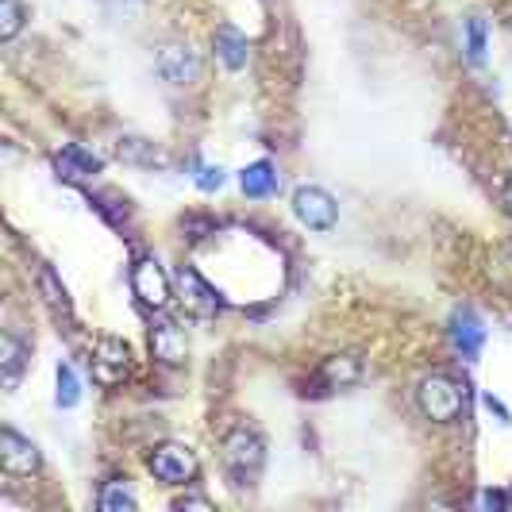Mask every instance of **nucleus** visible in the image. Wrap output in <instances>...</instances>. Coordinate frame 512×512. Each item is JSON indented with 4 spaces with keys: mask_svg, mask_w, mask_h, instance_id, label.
<instances>
[{
    "mask_svg": "<svg viewBox=\"0 0 512 512\" xmlns=\"http://www.w3.org/2000/svg\"><path fill=\"white\" fill-rule=\"evenodd\" d=\"M220 459L228 466V474L239 482V486H251L266 462V447L258 432H251L247 424H235L228 436H224V447H220Z\"/></svg>",
    "mask_w": 512,
    "mask_h": 512,
    "instance_id": "1",
    "label": "nucleus"
},
{
    "mask_svg": "<svg viewBox=\"0 0 512 512\" xmlns=\"http://www.w3.org/2000/svg\"><path fill=\"white\" fill-rule=\"evenodd\" d=\"M416 401H420V412H424L428 420H436V424H455L462 416V409H466V389H462L455 378H447V374H432V378L420 382Z\"/></svg>",
    "mask_w": 512,
    "mask_h": 512,
    "instance_id": "2",
    "label": "nucleus"
},
{
    "mask_svg": "<svg viewBox=\"0 0 512 512\" xmlns=\"http://www.w3.org/2000/svg\"><path fill=\"white\" fill-rule=\"evenodd\" d=\"M131 293L139 297V305L154 308V312H162V308L174 301L170 274L162 270V262H158L154 255H143L135 266H131Z\"/></svg>",
    "mask_w": 512,
    "mask_h": 512,
    "instance_id": "3",
    "label": "nucleus"
},
{
    "mask_svg": "<svg viewBox=\"0 0 512 512\" xmlns=\"http://www.w3.org/2000/svg\"><path fill=\"white\" fill-rule=\"evenodd\" d=\"M293 216H297V224L308 231H332L335 220H339V205H335V197L328 189H320V185H301V189L293 193Z\"/></svg>",
    "mask_w": 512,
    "mask_h": 512,
    "instance_id": "4",
    "label": "nucleus"
},
{
    "mask_svg": "<svg viewBox=\"0 0 512 512\" xmlns=\"http://www.w3.org/2000/svg\"><path fill=\"white\" fill-rule=\"evenodd\" d=\"M151 474L166 486H189L197 478V455L185 443H158L151 451Z\"/></svg>",
    "mask_w": 512,
    "mask_h": 512,
    "instance_id": "5",
    "label": "nucleus"
},
{
    "mask_svg": "<svg viewBox=\"0 0 512 512\" xmlns=\"http://www.w3.org/2000/svg\"><path fill=\"white\" fill-rule=\"evenodd\" d=\"M89 366H93V382L101 385V389L120 385L124 378H128V370H131L128 343H124V339H116V335H104L101 343L93 347V359H89Z\"/></svg>",
    "mask_w": 512,
    "mask_h": 512,
    "instance_id": "6",
    "label": "nucleus"
},
{
    "mask_svg": "<svg viewBox=\"0 0 512 512\" xmlns=\"http://www.w3.org/2000/svg\"><path fill=\"white\" fill-rule=\"evenodd\" d=\"M174 285H178L181 301L189 312H197V316H216L220 308H224V297L212 289V285L193 270V266H178V274H174Z\"/></svg>",
    "mask_w": 512,
    "mask_h": 512,
    "instance_id": "7",
    "label": "nucleus"
},
{
    "mask_svg": "<svg viewBox=\"0 0 512 512\" xmlns=\"http://www.w3.org/2000/svg\"><path fill=\"white\" fill-rule=\"evenodd\" d=\"M39 462H43L39 459V447L31 439H24L12 428L0 432V466H4L8 478H31L39 470Z\"/></svg>",
    "mask_w": 512,
    "mask_h": 512,
    "instance_id": "8",
    "label": "nucleus"
},
{
    "mask_svg": "<svg viewBox=\"0 0 512 512\" xmlns=\"http://www.w3.org/2000/svg\"><path fill=\"white\" fill-rule=\"evenodd\" d=\"M158 74L166 77L170 85H189L201 74V62L189 43H162L158 47Z\"/></svg>",
    "mask_w": 512,
    "mask_h": 512,
    "instance_id": "9",
    "label": "nucleus"
},
{
    "mask_svg": "<svg viewBox=\"0 0 512 512\" xmlns=\"http://www.w3.org/2000/svg\"><path fill=\"white\" fill-rule=\"evenodd\" d=\"M151 351L162 366H181L189 355V335L178 320H158L151 328Z\"/></svg>",
    "mask_w": 512,
    "mask_h": 512,
    "instance_id": "10",
    "label": "nucleus"
},
{
    "mask_svg": "<svg viewBox=\"0 0 512 512\" xmlns=\"http://www.w3.org/2000/svg\"><path fill=\"white\" fill-rule=\"evenodd\" d=\"M451 343H455V351H459L462 359H478L482 355V343H486V328H482V320L470 312V308H459L455 316H451Z\"/></svg>",
    "mask_w": 512,
    "mask_h": 512,
    "instance_id": "11",
    "label": "nucleus"
},
{
    "mask_svg": "<svg viewBox=\"0 0 512 512\" xmlns=\"http://www.w3.org/2000/svg\"><path fill=\"white\" fill-rule=\"evenodd\" d=\"M54 170H58L62 181H93L104 170V162L97 154L85 151V147L70 143V147H62V151L54 154Z\"/></svg>",
    "mask_w": 512,
    "mask_h": 512,
    "instance_id": "12",
    "label": "nucleus"
},
{
    "mask_svg": "<svg viewBox=\"0 0 512 512\" xmlns=\"http://www.w3.org/2000/svg\"><path fill=\"white\" fill-rule=\"evenodd\" d=\"M239 189L247 193V197H255V201H262V197H274L278 189H282V174H278V166L274 162H251L243 174H239Z\"/></svg>",
    "mask_w": 512,
    "mask_h": 512,
    "instance_id": "13",
    "label": "nucleus"
},
{
    "mask_svg": "<svg viewBox=\"0 0 512 512\" xmlns=\"http://www.w3.org/2000/svg\"><path fill=\"white\" fill-rule=\"evenodd\" d=\"M212 51H216V58H220L228 70H243V66H247V58H251L247 39H243L235 27H220V31L212 35Z\"/></svg>",
    "mask_w": 512,
    "mask_h": 512,
    "instance_id": "14",
    "label": "nucleus"
},
{
    "mask_svg": "<svg viewBox=\"0 0 512 512\" xmlns=\"http://www.w3.org/2000/svg\"><path fill=\"white\" fill-rule=\"evenodd\" d=\"M35 285H39V297L51 305L54 316H66V320H74V301H70L66 285L58 282V274H54L51 266H39V274H35Z\"/></svg>",
    "mask_w": 512,
    "mask_h": 512,
    "instance_id": "15",
    "label": "nucleus"
},
{
    "mask_svg": "<svg viewBox=\"0 0 512 512\" xmlns=\"http://www.w3.org/2000/svg\"><path fill=\"white\" fill-rule=\"evenodd\" d=\"M320 378L332 385V389L359 385L362 382V359L359 355H332V359L320 366Z\"/></svg>",
    "mask_w": 512,
    "mask_h": 512,
    "instance_id": "16",
    "label": "nucleus"
},
{
    "mask_svg": "<svg viewBox=\"0 0 512 512\" xmlns=\"http://www.w3.org/2000/svg\"><path fill=\"white\" fill-rule=\"evenodd\" d=\"M24 359H27V347L16 339L12 332L0 335V366H4V385L12 389L16 378H20V370H24Z\"/></svg>",
    "mask_w": 512,
    "mask_h": 512,
    "instance_id": "17",
    "label": "nucleus"
},
{
    "mask_svg": "<svg viewBox=\"0 0 512 512\" xmlns=\"http://www.w3.org/2000/svg\"><path fill=\"white\" fill-rule=\"evenodd\" d=\"M135 493H131V486L128 482H108V486L101 489V497H97V509L101 512H135Z\"/></svg>",
    "mask_w": 512,
    "mask_h": 512,
    "instance_id": "18",
    "label": "nucleus"
},
{
    "mask_svg": "<svg viewBox=\"0 0 512 512\" xmlns=\"http://www.w3.org/2000/svg\"><path fill=\"white\" fill-rule=\"evenodd\" d=\"M58 393H54V401H58V409H74L77 401H81V382H77V374L66 366V362H58Z\"/></svg>",
    "mask_w": 512,
    "mask_h": 512,
    "instance_id": "19",
    "label": "nucleus"
},
{
    "mask_svg": "<svg viewBox=\"0 0 512 512\" xmlns=\"http://www.w3.org/2000/svg\"><path fill=\"white\" fill-rule=\"evenodd\" d=\"M24 27V4L20 0H0V39L12 43Z\"/></svg>",
    "mask_w": 512,
    "mask_h": 512,
    "instance_id": "20",
    "label": "nucleus"
},
{
    "mask_svg": "<svg viewBox=\"0 0 512 512\" xmlns=\"http://www.w3.org/2000/svg\"><path fill=\"white\" fill-rule=\"evenodd\" d=\"M466 58H470L474 66L486 62V24H482L478 16L466 20Z\"/></svg>",
    "mask_w": 512,
    "mask_h": 512,
    "instance_id": "21",
    "label": "nucleus"
},
{
    "mask_svg": "<svg viewBox=\"0 0 512 512\" xmlns=\"http://www.w3.org/2000/svg\"><path fill=\"white\" fill-rule=\"evenodd\" d=\"M120 158H128V162H147V166L162 162L158 151H151V143H143V139H128V143H120Z\"/></svg>",
    "mask_w": 512,
    "mask_h": 512,
    "instance_id": "22",
    "label": "nucleus"
},
{
    "mask_svg": "<svg viewBox=\"0 0 512 512\" xmlns=\"http://www.w3.org/2000/svg\"><path fill=\"white\" fill-rule=\"evenodd\" d=\"M193 181H197V189H205V193H216L220 185H224V170L220 166H197V174H193Z\"/></svg>",
    "mask_w": 512,
    "mask_h": 512,
    "instance_id": "23",
    "label": "nucleus"
},
{
    "mask_svg": "<svg viewBox=\"0 0 512 512\" xmlns=\"http://www.w3.org/2000/svg\"><path fill=\"white\" fill-rule=\"evenodd\" d=\"M108 16H116V20H128V16H135L139 12V4L143 0H97Z\"/></svg>",
    "mask_w": 512,
    "mask_h": 512,
    "instance_id": "24",
    "label": "nucleus"
},
{
    "mask_svg": "<svg viewBox=\"0 0 512 512\" xmlns=\"http://www.w3.org/2000/svg\"><path fill=\"white\" fill-rule=\"evenodd\" d=\"M174 509H201V512H212V501H208V497H197V493H189V497H178V501H174Z\"/></svg>",
    "mask_w": 512,
    "mask_h": 512,
    "instance_id": "25",
    "label": "nucleus"
},
{
    "mask_svg": "<svg viewBox=\"0 0 512 512\" xmlns=\"http://www.w3.org/2000/svg\"><path fill=\"white\" fill-rule=\"evenodd\" d=\"M478 505H482V509H505L509 501H505V493H493V489H486V493H478Z\"/></svg>",
    "mask_w": 512,
    "mask_h": 512,
    "instance_id": "26",
    "label": "nucleus"
},
{
    "mask_svg": "<svg viewBox=\"0 0 512 512\" xmlns=\"http://www.w3.org/2000/svg\"><path fill=\"white\" fill-rule=\"evenodd\" d=\"M486 409L489 412H497V416H501V420H505V424H509L512 416H509V409H505V405H501V401H497V397H493V393H489L486 397Z\"/></svg>",
    "mask_w": 512,
    "mask_h": 512,
    "instance_id": "27",
    "label": "nucleus"
},
{
    "mask_svg": "<svg viewBox=\"0 0 512 512\" xmlns=\"http://www.w3.org/2000/svg\"><path fill=\"white\" fill-rule=\"evenodd\" d=\"M501 208H505V212L512 216V174H509V181L501 185Z\"/></svg>",
    "mask_w": 512,
    "mask_h": 512,
    "instance_id": "28",
    "label": "nucleus"
}]
</instances>
